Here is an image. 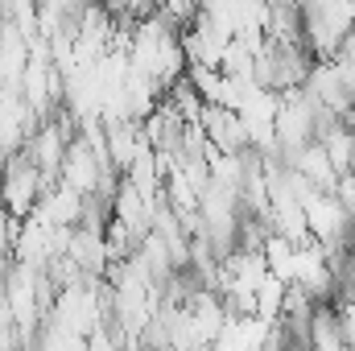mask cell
<instances>
[{
    "label": "cell",
    "mask_w": 355,
    "mask_h": 351,
    "mask_svg": "<svg viewBox=\"0 0 355 351\" xmlns=\"http://www.w3.org/2000/svg\"><path fill=\"white\" fill-rule=\"evenodd\" d=\"M42 186H46V178H42V170L25 157V149H12V153L4 157V166H0V207H4L8 215L25 219V215L37 207Z\"/></svg>",
    "instance_id": "cell-1"
},
{
    "label": "cell",
    "mask_w": 355,
    "mask_h": 351,
    "mask_svg": "<svg viewBox=\"0 0 355 351\" xmlns=\"http://www.w3.org/2000/svg\"><path fill=\"white\" fill-rule=\"evenodd\" d=\"M107 166L99 162V153L91 149L83 137H71L67 141V153H62V166H58V182H67V186H75L79 194H91L95 186H99V174H103Z\"/></svg>",
    "instance_id": "cell-2"
},
{
    "label": "cell",
    "mask_w": 355,
    "mask_h": 351,
    "mask_svg": "<svg viewBox=\"0 0 355 351\" xmlns=\"http://www.w3.org/2000/svg\"><path fill=\"white\" fill-rule=\"evenodd\" d=\"M289 166H293L297 174L310 178V186H314V190H335V182H339L335 166H331V157H327V149H322L318 141L302 145V149H297V157H293Z\"/></svg>",
    "instance_id": "cell-3"
},
{
    "label": "cell",
    "mask_w": 355,
    "mask_h": 351,
    "mask_svg": "<svg viewBox=\"0 0 355 351\" xmlns=\"http://www.w3.org/2000/svg\"><path fill=\"white\" fill-rule=\"evenodd\" d=\"M252 293H257V318H277L281 314V298H285V281L277 277V273H265L257 285H252Z\"/></svg>",
    "instance_id": "cell-4"
}]
</instances>
